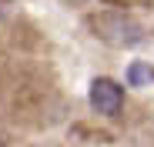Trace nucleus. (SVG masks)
<instances>
[{
  "label": "nucleus",
  "mask_w": 154,
  "mask_h": 147,
  "mask_svg": "<svg viewBox=\"0 0 154 147\" xmlns=\"http://www.w3.org/2000/svg\"><path fill=\"white\" fill-rule=\"evenodd\" d=\"M87 97H91V107H94L97 114H104V117H117L121 107H124V90H121V84L111 80V77H94Z\"/></svg>",
  "instance_id": "obj_1"
},
{
  "label": "nucleus",
  "mask_w": 154,
  "mask_h": 147,
  "mask_svg": "<svg viewBox=\"0 0 154 147\" xmlns=\"http://www.w3.org/2000/svg\"><path fill=\"white\" fill-rule=\"evenodd\" d=\"M127 84L131 87H151L154 84V67L144 64V60H134L131 67H127Z\"/></svg>",
  "instance_id": "obj_2"
}]
</instances>
